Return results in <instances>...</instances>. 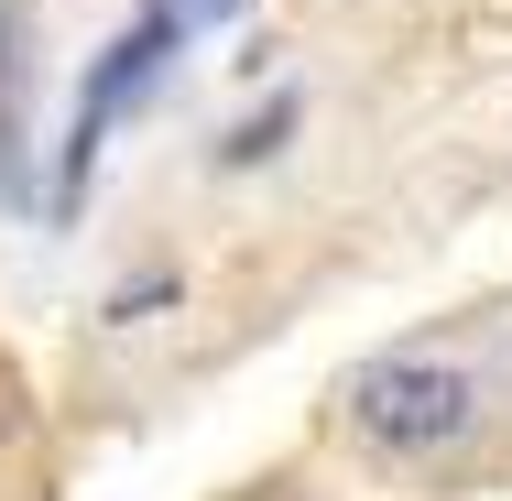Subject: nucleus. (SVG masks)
Returning <instances> with one entry per match:
<instances>
[{"label":"nucleus","mask_w":512,"mask_h":501,"mask_svg":"<svg viewBox=\"0 0 512 501\" xmlns=\"http://www.w3.org/2000/svg\"><path fill=\"white\" fill-rule=\"evenodd\" d=\"M295 131H306V99H295V88H273L251 120H229V131H218V153H207V164H218V175H251V164H273Z\"/></svg>","instance_id":"3"},{"label":"nucleus","mask_w":512,"mask_h":501,"mask_svg":"<svg viewBox=\"0 0 512 501\" xmlns=\"http://www.w3.org/2000/svg\"><path fill=\"white\" fill-rule=\"evenodd\" d=\"M175 11H240V0H175Z\"/></svg>","instance_id":"5"},{"label":"nucleus","mask_w":512,"mask_h":501,"mask_svg":"<svg viewBox=\"0 0 512 501\" xmlns=\"http://www.w3.org/2000/svg\"><path fill=\"white\" fill-rule=\"evenodd\" d=\"M0 207H22V22L0 11Z\"/></svg>","instance_id":"4"},{"label":"nucleus","mask_w":512,"mask_h":501,"mask_svg":"<svg viewBox=\"0 0 512 501\" xmlns=\"http://www.w3.org/2000/svg\"><path fill=\"white\" fill-rule=\"evenodd\" d=\"M480 414H491L480 371L447 360V349H382V360L349 371V425L382 458H447V447L480 436Z\"/></svg>","instance_id":"1"},{"label":"nucleus","mask_w":512,"mask_h":501,"mask_svg":"<svg viewBox=\"0 0 512 501\" xmlns=\"http://www.w3.org/2000/svg\"><path fill=\"white\" fill-rule=\"evenodd\" d=\"M175 33H186V11H175V0H153L131 33H109V44H99L88 88H77V131H66V175H55V197H77V186H88V164H99V142H109V120H120V99H142V88L164 77Z\"/></svg>","instance_id":"2"}]
</instances>
